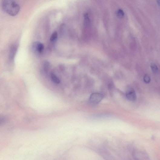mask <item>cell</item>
I'll use <instances>...</instances> for the list:
<instances>
[{
    "instance_id": "obj_1",
    "label": "cell",
    "mask_w": 160,
    "mask_h": 160,
    "mask_svg": "<svg viewBox=\"0 0 160 160\" xmlns=\"http://www.w3.org/2000/svg\"><path fill=\"white\" fill-rule=\"evenodd\" d=\"M3 10L7 14L12 16L16 15L19 12V5L16 2L11 0H5L2 3Z\"/></svg>"
},
{
    "instance_id": "obj_2",
    "label": "cell",
    "mask_w": 160,
    "mask_h": 160,
    "mask_svg": "<svg viewBox=\"0 0 160 160\" xmlns=\"http://www.w3.org/2000/svg\"><path fill=\"white\" fill-rule=\"evenodd\" d=\"M126 96L127 98L131 101H135L136 100V95L135 91L133 88L128 87L126 89Z\"/></svg>"
},
{
    "instance_id": "obj_3",
    "label": "cell",
    "mask_w": 160,
    "mask_h": 160,
    "mask_svg": "<svg viewBox=\"0 0 160 160\" xmlns=\"http://www.w3.org/2000/svg\"><path fill=\"white\" fill-rule=\"evenodd\" d=\"M32 48L35 53L41 54L43 53L44 49V46L41 42L39 41L34 42L32 45Z\"/></svg>"
},
{
    "instance_id": "obj_4",
    "label": "cell",
    "mask_w": 160,
    "mask_h": 160,
    "mask_svg": "<svg viewBox=\"0 0 160 160\" xmlns=\"http://www.w3.org/2000/svg\"><path fill=\"white\" fill-rule=\"evenodd\" d=\"M103 97V96L101 93H94L91 94L90 98V100L91 103L96 104L102 100Z\"/></svg>"
},
{
    "instance_id": "obj_5",
    "label": "cell",
    "mask_w": 160,
    "mask_h": 160,
    "mask_svg": "<svg viewBox=\"0 0 160 160\" xmlns=\"http://www.w3.org/2000/svg\"><path fill=\"white\" fill-rule=\"evenodd\" d=\"M17 50V47L15 45H13L11 48L9 54V59L12 60L15 57Z\"/></svg>"
},
{
    "instance_id": "obj_6",
    "label": "cell",
    "mask_w": 160,
    "mask_h": 160,
    "mask_svg": "<svg viewBox=\"0 0 160 160\" xmlns=\"http://www.w3.org/2000/svg\"><path fill=\"white\" fill-rule=\"evenodd\" d=\"M58 37L57 32L54 31L52 34L50 39V41L52 43H54L57 41Z\"/></svg>"
},
{
    "instance_id": "obj_7",
    "label": "cell",
    "mask_w": 160,
    "mask_h": 160,
    "mask_svg": "<svg viewBox=\"0 0 160 160\" xmlns=\"http://www.w3.org/2000/svg\"><path fill=\"white\" fill-rule=\"evenodd\" d=\"M51 78L52 81L54 83L57 84L60 83V81L59 79L54 74H51Z\"/></svg>"
},
{
    "instance_id": "obj_8",
    "label": "cell",
    "mask_w": 160,
    "mask_h": 160,
    "mask_svg": "<svg viewBox=\"0 0 160 160\" xmlns=\"http://www.w3.org/2000/svg\"><path fill=\"white\" fill-rule=\"evenodd\" d=\"M150 67L152 69V72L155 73H157L158 71V68L157 65L154 64H152L150 65Z\"/></svg>"
},
{
    "instance_id": "obj_9",
    "label": "cell",
    "mask_w": 160,
    "mask_h": 160,
    "mask_svg": "<svg viewBox=\"0 0 160 160\" xmlns=\"http://www.w3.org/2000/svg\"><path fill=\"white\" fill-rule=\"evenodd\" d=\"M44 70L45 72L48 70L49 67V63L48 61H45L44 65Z\"/></svg>"
},
{
    "instance_id": "obj_10",
    "label": "cell",
    "mask_w": 160,
    "mask_h": 160,
    "mask_svg": "<svg viewBox=\"0 0 160 160\" xmlns=\"http://www.w3.org/2000/svg\"><path fill=\"white\" fill-rule=\"evenodd\" d=\"M144 80L145 83H148L150 82V78L148 75L145 74L144 77Z\"/></svg>"
},
{
    "instance_id": "obj_11",
    "label": "cell",
    "mask_w": 160,
    "mask_h": 160,
    "mask_svg": "<svg viewBox=\"0 0 160 160\" xmlns=\"http://www.w3.org/2000/svg\"><path fill=\"white\" fill-rule=\"evenodd\" d=\"M117 15L119 17H122L124 15V12L121 9H119L117 12Z\"/></svg>"
},
{
    "instance_id": "obj_12",
    "label": "cell",
    "mask_w": 160,
    "mask_h": 160,
    "mask_svg": "<svg viewBox=\"0 0 160 160\" xmlns=\"http://www.w3.org/2000/svg\"><path fill=\"white\" fill-rule=\"evenodd\" d=\"M157 2L158 5L160 6V1H157Z\"/></svg>"
}]
</instances>
